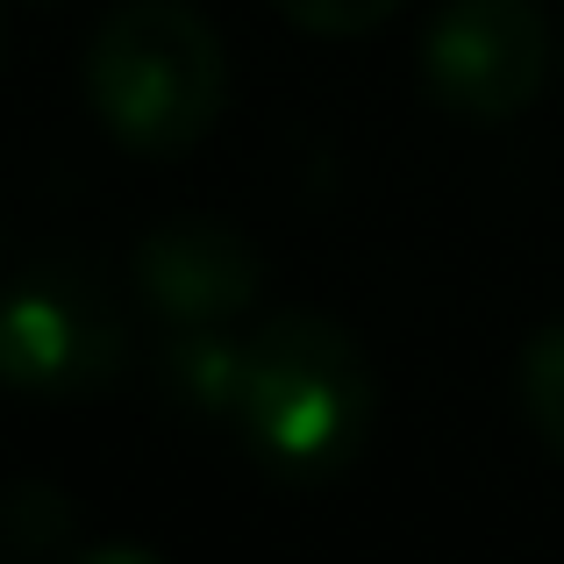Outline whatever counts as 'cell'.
Segmentation results:
<instances>
[{
  "label": "cell",
  "mask_w": 564,
  "mask_h": 564,
  "mask_svg": "<svg viewBox=\"0 0 564 564\" xmlns=\"http://www.w3.org/2000/svg\"><path fill=\"white\" fill-rule=\"evenodd\" d=\"M372 422H379V379L344 322L293 307L250 336L236 436L250 443L264 471L293 486L336 479L344 465H358Z\"/></svg>",
  "instance_id": "obj_1"
},
{
  "label": "cell",
  "mask_w": 564,
  "mask_h": 564,
  "mask_svg": "<svg viewBox=\"0 0 564 564\" xmlns=\"http://www.w3.org/2000/svg\"><path fill=\"white\" fill-rule=\"evenodd\" d=\"M79 86L129 158H186L229 108V51L186 0H122L86 43Z\"/></svg>",
  "instance_id": "obj_2"
},
{
  "label": "cell",
  "mask_w": 564,
  "mask_h": 564,
  "mask_svg": "<svg viewBox=\"0 0 564 564\" xmlns=\"http://www.w3.org/2000/svg\"><path fill=\"white\" fill-rule=\"evenodd\" d=\"M129 365V329L94 279L22 272L0 286V386L43 408L100 400Z\"/></svg>",
  "instance_id": "obj_3"
},
{
  "label": "cell",
  "mask_w": 564,
  "mask_h": 564,
  "mask_svg": "<svg viewBox=\"0 0 564 564\" xmlns=\"http://www.w3.org/2000/svg\"><path fill=\"white\" fill-rule=\"evenodd\" d=\"M551 72L536 0H443L422 29V86L457 122H514Z\"/></svg>",
  "instance_id": "obj_4"
},
{
  "label": "cell",
  "mask_w": 564,
  "mask_h": 564,
  "mask_svg": "<svg viewBox=\"0 0 564 564\" xmlns=\"http://www.w3.org/2000/svg\"><path fill=\"white\" fill-rule=\"evenodd\" d=\"M129 279H137L143 307L165 329H207V322H236L258 307L264 293V258L243 229L215 215H172L137 236L129 250Z\"/></svg>",
  "instance_id": "obj_5"
},
{
  "label": "cell",
  "mask_w": 564,
  "mask_h": 564,
  "mask_svg": "<svg viewBox=\"0 0 564 564\" xmlns=\"http://www.w3.org/2000/svg\"><path fill=\"white\" fill-rule=\"evenodd\" d=\"M243 350H250V336H229V322L165 329V344H158V386H165V400L180 414H193V422H229L236 429Z\"/></svg>",
  "instance_id": "obj_6"
},
{
  "label": "cell",
  "mask_w": 564,
  "mask_h": 564,
  "mask_svg": "<svg viewBox=\"0 0 564 564\" xmlns=\"http://www.w3.org/2000/svg\"><path fill=\"white\" fill-rule=\"evenodd\" d=\"M0 543L14 557H72L79 551V500L51 479H14L0 494Z\"/></svg>",
  "instance_id": "obj_7"
},
{
  "label": "cell",
  "mask_w": 564,
  "mask_h": 564,
  "mask_svg": "<svg viewBox=\"0 0 564 564\" xmlns=\"http://www.w3.org/2000/svg\"><path fill=\"white\" fill-rule=\"evenodd\" d=\"M514 393H522V414H529V429H536V443L564 465V315L543 322V329L522 344Z\"/></svg>",
  "instance_id": "obj_8"
},
{
  "label": "cell",
  "mask_w": 564,
  "mask_h": 564,
  "mask_svg": "<svg viewBox=\"0 0 564 564\" xmlns=\"http://www.w3.org/2000/svg\"><path fill=\"white\" fill-rule=\"evenodd\" d=\"M400 0H272V14H286L307 36H372Z\"/></svg>",
  "instance_id": "obj_9"
},
{
  "label": "cell",
  "mask_w": 564,
  "mask_h": 564,
  "mask_svg": "<svg viewBox=\"0 0 564 564\" xmlns=\"http://www.w3.org/2000/svg\"><path fill=\"white\" fill-rule=\"evenodd\" d=\"M79 564H158V543H79Z\"/></svg>",
  "instance_id": "obj_10"
}]
</instances>
